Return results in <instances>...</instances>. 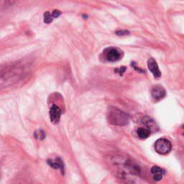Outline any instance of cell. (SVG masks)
<instances>
[{"label": "cell", "instance_id": "cell-9", "mask_svg": "<svg viewBox=\"0 0 184 184\" xmlns=\"http://www.w3.org/2000/svg\"><path fill=\"white\" fill-rule=\"evenodd\" d=\"M48 163L52 168H53L60 169L62 173H63V163L62 161L60 158H56V161H50V160H48Z\"/></svg>", "mask_w": 184, "mask_h": 184}, {"label": "cell", "instance_id": "cell-4", "mask_svg": "<svg viewBox=\"0 0 184 184\" xmlns=\"http://www.w3.org/2000/svg\"><path fill=\"white\" fill-rule=\"evenodd\" d=\"M172 149L171 143L165 138L158 139L155 143V151L160 155H166Z\"/></svg>", "mask_w": 184, "mask_h": 184}, {"label": "cell", "instance_id": "cell-13", "mask_svg": "<svg viewBox=\"0 0 184 184\" xmlns=\"http://www.w3.org/2000/svg\"><path fill=\"white\" fill-rule=\"evenodd\" d=\"M52 21V17L49 12H45L44 13V23L46 24H50Z\"/></svg>", "mask_w": 184, "mask_h": 184}, {"label": "cell", "instance_id": "cell-11", "mask_svg": "<svg viewBox=\"0 0 184 184\" xmlns=\"http://www.w3.org/2000/svg\"><path fill=\"white\" fill-rule=\"evenodd\" d=\"M137 134L138 135V137L140 139H146L150 136V131L147 128H144V127H139L137 129Z\"/></svg>", "mask_w": 184, "mask_h": 184}, {"label": "cell", "instance_id": "cell-15", "mask_svg": "<svg viewBox=\"0 0 184 184\" xmlns=\"http://www.w3.org/2000/svg\"><path fill=\"white\" fill-rule=\"evenodd\" d=\"M129 33V31H127V30H119V31L116 32V34L117 35H120V36H123V35H128Z\"/></svg>", "mask_w": 184, "mask_h": 184}, {"label": "cell", "instance_id": "cell-12", "mask_svg": "<svg viewBox=\"0 0 184 184\" xmlns=\"http://www.w3.org/2000/svg\"><path fill=\"white\" fill-rule=\"evenodd\" d=\"M34 137H35L36 139H43L45 137V132H44V131L38 130L36 131V132L34 133Z\"/></svg>", "mask_w": 184, "mask_h": 184}, {"label": "cell", "instance_id": "cell-6", "mask_svg": "<svg viewBox=\"0 0 184 184\" xmlns=\"http://www.w3.org/2000/svg\"><path fill=\"white\" fill-rule=\"evenodd\" d=\"M151 95H152L153 99L157 102L164 98L166 95V92L163 86H155L151 91Z\"/></svg>", "mask_w": 184, "mask_h": 184}, {"label": "cell", "instance_id": "cell-5", "mask_svg": "<svg viewBox=\"0 0 184 184\" xmlns=\"http://www.w3.org/2000/svg\"><path fill=\"white\" fill-rule=\"evenodd\" d=\"M61 110L57 105L53 104L50 110V119L52 123L58 124L59 122L60 117H61Z\"/></svg>", "mask_w": 184, "mask_h": 184}, {"label": "cell", "instance_id": "cell-3", "mask_svg": "<svg viewBox=\"0 0 184 184\" xmlns=\"http://www.w3.org/2000/svg\"><path fill=\"white\" fill-rule=\"evenodd\" d=\"M123 57V52L118 48L114 47L107 48L103 50L102 58L104 61L116 62L121 60Z\"/></svg>", "mask_w": 184, "mask_h": 184}, {"label": "cell", "instance_id": "cell-16", "mask_svg": "<svg viewBox=\"0 0 184 184\" xmlns=\"http://www.w3.org/2000/svg\"><path fill=\"white\" fill-rule=\"evenodd\" d=\"M125 70H126V68H125V67H122V68H120V69L117 68V70H115V71H116V72H119V74H120V76H121V75H122V74L125 71Z\"/></svg>", "mask_w": 184, "mask_h": 184}, {"label": "cell", "instance_id": "cell-8", "mask_svg": "<svg viewBox=\"0 0 184 184\" xmlns=\"http://www.w3.org/2000/svg\"><path fill=\"white\" fill-rule=\"evenodd\" d=\"M155 181H159L163 179V170L158 166H153L150 170Z\"/></svg>", "mask_w": 184, "mask_h": 184}, {"label": "cell", "instance_id": "cell-1", "mask_svg": "<svg viewBox=\"0 0 184 184\" xmlns=\"http://www.w3.org/2000/svg\"><path fill=\"white\" fill-rule=\"evenodd\" d=\"M114 167L116 168L117 173L124 179H130L129 177L139 176L140 169L134 161L124 156H116L112 160Z\"/></svg>", "mask_w": 184, "mask_h": 184}, {"label": "cell", "instance_id": "cell-2", "mask_svg": "<svg viewBox=\"0 0 184 184\" xmlns=\"http://www.w3.org/2000/svg\"><path fill=\"white\" fill-rule=\"evenodd\" d=\"M107 120L109 123L118 126H124L128 124L129 117L127 114L123 112L118 109L112 108L109 109L107 112Z\"/></svg>", "mask_w": 184, "mask_h": 184}, {"label": "cell", "instance_id": "cell-10", "mask_svg": "<svg viewBox=\"0 0 184 184\" xmlns=\"http://www.w3.org/2000/svg\"><path fill=\"white\" fill-rule=\"evenodd\" d=\"M143 123L144 124L145 126L147 127V129H149L150 131H156L157 129V127L154 121L150 120L149 117H145L143 119Z\"/></svg>", "mask_w": 184, "mask_h": 184}, {"label": "cell", "instance_id": "cell-7", "mask_svg": "<svg viewBox=\"0 0 184 184\" xmlns=\"http://www.w3.org/2000/svg\"><path fill=\"white\" fill-rule=\"evenodd\" d=\"M147 67L152 73L155 78H160L161 76V72L160 71L157 62L154 58H150L147 61Z\"/></svg>", "mask_w": 184, "mask_h": 184}, {"label": "cell", "instance_id": "cell-14", "mask_svg": "<svg viewBox=\"0 0 184 184\" xmlns=\"http://www.w3.org/2000/svg\"><path fill=\"white\" fill-rule=\"evenodd\" d=\"M61 15V12L59 11V10H57V9H55L53 10V12L52 13V17H54V18H57L59 17V16Z\"/></svg>", "mask_w": 184, "mask_h": 184}]
</instances>
